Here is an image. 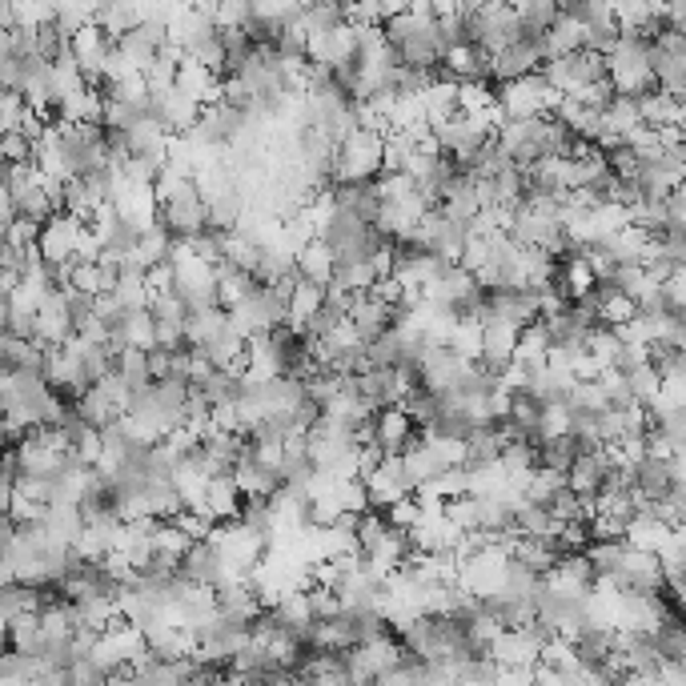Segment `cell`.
I'll return each mask as SVG.
<instances>
[{
    "instance_id": "cell-1",
    "label": "cell",
    "mask_w": 686,
    "mask_h": 686,
    "mask_svg": "<svg viewBox=\"0 0 686 686\" xmlns=\"http://www.w3.org/2000/svg\"><path fill=\"white\" fill-rule=\"evenodd\" d=\"M386 173V137L370 129H354L337 149L333 185H374Z\"/></svg>"
},
{
    "instance_id": "cell-2",
    "label": "cell",
    "mask_w": 686,
    "mask_h": 686,
    "mask_svg": "<svg viewBox=\"0 0 686 686\" xmlns=\"http://www.w3.org/2000/svg\"><path fill=\"white\" fill-rule=\"evenodd\" d=\"M89 221L73 217V213H57L45 229H41V257L45 265L61 269V265H73L77 261V237L85 233Z\"/></svg>"
},
{
    "instance_id": "cell-3",
    "label": "cell",
    "mask_w": 686,
    "mask_h": 686,
    "mask_svg": "<svg viewBox=\"0 0 686 686\" xmlns=\"http://www.w3.org/2000/svg\"><path fill=\"white\" fill-rule=\"evenodd\" d=\"M161 225L177 241H193V237H201L209 229V205L201 201V193H189V197H181V201L161 209Z\"/></svg>"
},
{
    "instance_id": "cell-4",
    "label": "cell",
    "mask_w": 686,
    "mask_h": 686,
    "mask_svg": "<svg viewBox=\"0 0 686 686\" xmlns=\"http://www.w3.org/2000/svg\"><path fill=\"white\" fill-rule=\"evenodd\" d=\"M418 438H422V430L414 426V418H410L402 406H390V410H382V414L374 418V442H378L390 458L406 454Z\"/></svg>"
},
{
    "instance_id": "cell-5",
    "label": "cell",
    "mask_w": 686,
    "mask_h": 686,
    "mask_svg": "<svg viewBox=\"0 0 686 686\" xmlns=\"http://www.w3.org/2000/svg\"><path fill=\"white\" fill-rule=\"evenodd\" d=\"M486 350H482V366L498 378L510 362H514V350H518V337L522 329L514 321H502V317H486Z\"/></svg>"
},
{
    "instance_id": "cell-6",
    "label": "cell",
    "mask_w": 686,
    "mask_h": 686,
    "mask_svg": "<svg viewBox=\"0 0 686 686\" xmlns=\"http://www.w3.org/2000/svg\"><path fill=\"white\" fill-rule=\"evenodd\" d=\"M350 321L362 329L366 346H370V341H378L382 333H390V329H394L398 309H394V305H386V301H378V297H370V293H358V297H354V305H350Z\"/></svg>"
},
{
    "instance_id": "cell-7",
    "label": "cell",
    "mask_w": 686,
    "mask_h": 686,
    "mask_svg": "<svg viewBox=\"0 0 686 686\" xmlns=\"http://www.w3.org/2000/svg\"><path fill=\"white\" fill-rule=\"evenodd\" d=\"M153 113L165 121V129H169L173 137H189V133L197 129V121L205 117V105L193 101V97H185V93H169L165 101L153 105Z\"/></svg>"
},
{
    "instance_id": "cell-8",
    "label": "cell",
    "mask_w": 686,
    "mask_h": 686,
    "mask_svg": "<svg viewBox=\"0 0 686 686\" xmlns=\"http://www.w3.org/2000/svg\"><path fill=\"white\" fill-rule=\"evenodd\" d=\"M297 277L301 281H313V285H321V289H329L333 285V277H337V253H333V245L329 241H309L301 253H297Z\"/></svg>"
},
{
    "instance_id": "cell-9",
    "label": "cell",
    "mask_w": 686,
    "mask_h": 686,
    "mask_svg": "<svg viewBox=\"0 0 686 686\" xmlns=\"http://www.w3.org/2000/svg\"><path fill=\"white\" fill-rule=\"evenodd\" d=\"M241 506H245V494H241V486L233 482V474H221V478H213V482H209L205 514H209L217 526L237 522V518H241Z\"/></svg>"
},
{
    "instance_id": "cell-10",
    "label": "cell",
    "mask_w": 686,
    "mask_h": 686,
    "mask_svg": "<svg viewBox=\"0 0 686 686\" xmlns=\"http://www.w3.org/2000/svg\"><path fill=\"white\" fill-rule=\"evenodd\" d=\"M321 309H325V289H321V285H313V281H297V289H293V297H289L285 329H293V333H301V337H305L309 321H313Z\"/></svg>"
},
{
    "instance_id": "cell-11",
    "label": "cell",
    "mask_w": 686,
    "mask_h": 686,
    "mask_svg": "<svg viewBox=\"0 0 686 686\" xmlns=\"http://www.w3.org/2000/svg\"><path fill=\"white\" fill-rule=\"evenodd\" d=\"M225 329H229V309H205V313H193V317H189V325H185V346H189V350H209Z\"/></svg>"
},
{
    "instance_id": "cell-12",
    "label": "cell",
    "mask_w": 686,
    "mask_h": 686,
    "mask_svg": "<svg viewBox=\"0 0 686 686\" xmlns=\"http://www.w3.org/2000/svg\"><path fill=\"white\" fill-rule=\"evenodd\" d=\"M253 289H257V277H253V273H241V269H233L229 261L217 265V297H221V309L233 313L241 301H249Z\"/></svg>"
},
{
    "instance_id": "cell-13",
    "label": "cell",
    "mask_w": 686,
    "mask_h": 686,
    "mask_svg": "<svg viewBox=\"0 0 686 686\" xmlns=\"http://www.w3.org/2000/svg\"><path fill=\"white\" fill-rule=\"evenodd\" d=\"M97 25L109 33V41H125L141 29V5H97Z\"/></svg>"
},
{
    "instance_id": "cell-14",
    "label": "cell",
    "mask_w": 686,
    "mask_h": 686,
    "mask_svg": "<svg viewBox=\"0 0 686 686\" xmlns=\"http://www.w3.org/2000/svg\"><path fill=\"white\" fill-rule=\"evenodd\" d=\"M117 329L125 333L129 350H145V354H153V350H157V317H153V309H137V313H129Z\"/></svg>"
},
{
    "instance_id": "cell-15",
    "label": "cell",
    "mask_w": 686,
    "mask_h": 686,
    "mask_svg": "<svg viewBox=\"0 0 686 686\" xmlns=\"http://www.w3.org/2000/svg\"><path fill=\"white\" fill-rule=\"evenodd\" d=\"M450 350L466 362H482V350H486V325L478 317H462L458 329H454V341H450Z\"/></svg>"
},
{
    "instance_id": "cell-16",
    "label": "cell",
    "mask_w": 686,
    "mask_h": 686,
    "mask_svg": "<svg viewBox=\"0 0 686 686\" xmlns=\"http://www.w3.org/2000/svg\"><path fill=\"white\" fill-rule=\"evenodd\" d=\"M73 414H77L85 426H93V430H105V426H113V422L121 418V410H117V406H113L97 386H93V390L73 406Z\"/></svg>"
},
{
    "instance_id": "cell-17",
    "label": "cell",
    "mask_w": 686,
    "mask_h": 686,
    "mask_svg": "<svg viewBox=\"0 0 686 686\" xmlns=\"http://www.w3.org/2000/svg\"><path fill=\"white\" fill-rule=\"evenodd\" d=\"M225 261L233 265V269H241V273H257V265H261V245L249 237V233H225Z\"/></svg>"
},
{
    "instance_id": "cell-18",
    "label": "cell",
    "mask_w": 686,
    "mask_h": 686,
    "mask_svg": "<svg viewBox=\"0 0 686 686\" xmlns=\"http://www.w3.org/2000/svg\"><path fill=\"white\" fill-rule=\"evenodd\" d=\"M117 374L125 378V386L133 390V398L145 394V390L153 386V370H149V354H145V350H125V354L117 358Z\"/></svg>"
},
{
    "instance_id": "cell-19",
    "label": "cell",
    "mask_w": 686,
    "mask_h": 686,
    "mask_svg": "<svg viewBox=\"0 0 686 686\" xmlns=\"http://www.w3.org/2000/svg\"><path fill=\"white\" fill-rule=\"evenodd\" d=\"M153 550L165 554V558H173V562H185V554L193 550V538H189L177 522H157V530H153Z\"/></svg>"
},
{
    "instance_id": "cell-20",
    "label": "cell",
    "mask_w": 686,
    "mask_h": 686,
    "mask_svg": "<svg viewBox=\"0 0 686 686\" xmlns=\"http://www.w3.org/2000/svg\"><path fill=\"white\" fill-rule=\"evenodd\" d=\"M546 354H550V333H546V321H534V325H526V329H522V337H518L514 362L530 366V362H542Z\"/></svg>"
},
{
    "instance_id": "cell-21",
    "label": "cell",
    "mask_w": 686,
    "mask_h": 686,
    "mask_svg": "<svg viewBox=\"0 0 686 686\" xmlns=\"http://www.w3.org/2000/svg\"><path fill=\"white\" fill-rule=\"evenodd\" d=\"M117 49H121V57L137 69V73H149L153 65H157V57H161V49L153 45V41H145V33L137 29V33H129L125 41H117Z\"/></svg>"
},
{
    "instance_id": "cell-22",
    "label": "cell",
    "mask_w": 686,
    "mask_h": 686,
    "mask_svg": "<svg viewBox=\"0 0 686 686\" xmlns=\"http://www.w3.org/2000/svg\"><path fill=\"white\" fill-rule=\"evenodd\" d=\"M374 189H378L382 205H402V201H410V197L418 193V181H414L410 173H382V177L374 181Z\"/></svg>"
},
{
    "instance_id": "cell-23",
    "label": "cell",
    "mask_w": 686,
    "mask_h": 686,
    "mask_svg": "<svg viewBox=\"0 0 686 686\" xmlns=\"http://www.w3.org/2000/svg\"><path fill=\"white\" fill-rule=\"evenodd\" d=\"M390 518L382 514V510H366L362 518H358V542H362V550L370 554V550H378L386 538H390Z\"/></svg>"
},
{
    "instance_id": "cell-24",
    "label": "cell",
    "mask_w": 686,
    "mask_h": 686,
    "mask_svg": "<svg viewBox=\"0 0 686 686\" xmlns=\"http://www.w3.org/2000/svg\"><path fill=\"white\" fill-rule=\"evenodd\" d=\"M25 117H29V101H25V93H0V133H21V125H25Z\"/></svg>"
},
{
    "instance_id": "cell-25",
    "label": "cell",
    "mask_w": 686,
    "mask_h": 686,
    "mask_svg": "<svg viewBox=\"0 0 686 686\" xmlns=\"http://www.w3.org/2000/svg\"><path fill=\"white\" fill-rule=\"evenodd\" d=\"M337 502H341V510L346 514H354V518H362L366 510H374L370 506V486L358 478V482H341L337 486Z\"/></svg>"
},
{
    "instance_id": "cell-26",
    "label": "cell",
    "mask_w": 686,
    "mask_h": 686,
    "mask_svg": "<svg viewBox=\"0 0 686 686\" xmlns=\"http://www.w3.org/2000/svg\"><path fill=\"white\" fill-rule=\"evenodd\" d=\"M41 221H33V217H17L9 229H5V245H17V249H33V245H41Z\"/></svg>"
},
{
    "instance_id": "cell-27",
    "label": "cell",
    "mask_w": 686,
    "mask_h": 686,
    "mask_svg": "<svg viewBox=\"0 0 686 686\" xmlns=\"http://www.w3.org/2000/svg\"><path fill=\"white\" fill-rule=\"evenodd\" d=\"M149 309H153V317H157V321H165V325H189V317H193V313H189V305H185L177 293L157 297Z\"/></svg>"
},
{
    "instance_id": "cell-28",
    "label": "cell",
    "mask_w": 686,
    "mask_h": 686,
    "mask_svg": "<svg viewBox=\"0 0 686 686\" xmlns=\"http://www.w3.org/2000/svg\"><path fill=\"white\" fill-rule=\"evenodd\" d=\"M253 21V5H237V0H225L213 13V25L217 29H245Z\"/></svg>"
},
{
    "instance_id": "cell-29",
    "label": "cell",
    "mask_w": 686,
    "mask_h": 686,
    "mask_svg": "<svg viewBox=\"0 0 686 686\" xmlns=\"http://www.w3.org/2000/svg\"><path fill=\"white\" fill-rule=\"evenodd\" d=\"M386 518H390V526H394V530H414V526H418V518H422V502L410 494V498H402L398 506H390V510H386Z\"/></svg>"
},
{
    "instance_id": "cell-30",
    "label": "cell",
    "mask_w": 686,
    "mask_h": 686,
    "mask_svg": "<svg viewBox=\"0 0 686 686\" xmlns=\"http://www.w3.org/2000/svg\"><path fill=\"white\" fill-rule=\"evenodd\" d=\"M37 157V145L25 137V133H9L5 137V165L13 169V165H29Z\"/></svg>"
},
{
    "instance_id": "cell-31",
    "label": "cell",
    "mask_w": 686,
    "mask_h": 686,
    "mask_svg": "<svg viewBox=\"0 0 686 686\" xmlns=\"http://www.w3.org/2000/svg\"><path fill=\"white\" fill-rule=\"evenodd\" d=\"M370 297H378V301H386V305H394V309H402V297H406V285L398 281V277H382L374 289H370Z\"/></svg>"
}]
</instances>
